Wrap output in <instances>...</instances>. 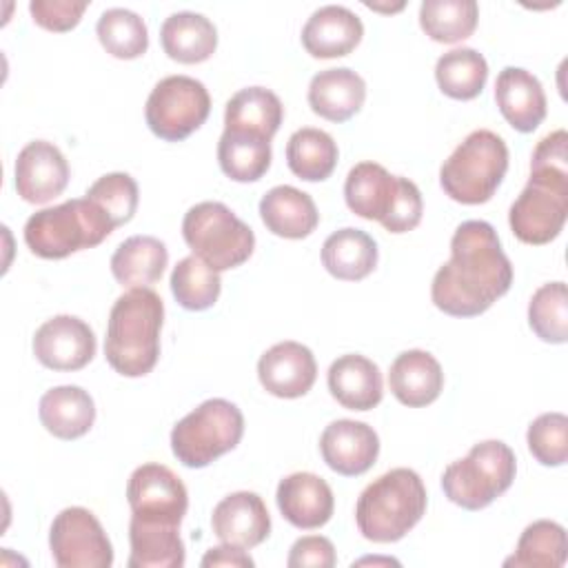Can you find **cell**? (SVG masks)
I'll use <instances>...</instances> for the list:
<instances>
[{
  "label": "cell",
  "mask_w": 568,
  "mask_h": 568,
  "mask_svg": "<svg viewBox=\"0 0 568 568\" xmlns=\"http://www.w3.org/2000/svg\"><path fill=\"white\" fill-rule=\"evenodd\" d=\"M515 473L513 448L499 439H486L444 468L442 490L464 510H481L510 488Z\"/></svg>",
  "instance_id": "7"
},
{
  "label": "cell",
  "mask_w": 568,
  "mask_h": 568,
  "mask_svg": "<svg viewBox=\"0 0 568 568\" xmlns=\"http://www.w3.org/2000/svg\"><path fill=\"white\" fill-rule=\"evenodd\" d=\"M257 377L266 393L282 399H295L313 388L317 362L308 346L293 339L277 342L262 353Z\"/></svg>",
  "instance_id": "15"
},
{
  "label": "cell",
  "mask_w": 568,
  "mask_h": 568,
  "mask_svg": "<svg viewBox=\"0 0 568 568\" xmlns=\"http://www.w3.org/2000/svg\"><path fill=\"white\" fill-rule=\"evenodd\" d=\"M217 162L235 182H257L271 166V140L248 131H222Z\"/></svg>",
  "instance_id": "32"
},
{
  "label": "cell",
  "mask_w": 568,
  "mask_h": 568,
  "mask_svg": "<svg viewBox=\"0 0 568 568\" xmlns=\"http://www.w3.org/2000/svg\"><path fill=\"white\" fill-rule=\"evenodd\" d=\"M164 302L149 288H129L111 306L104 337L109 366L124 377H144L160 357Z\"/></svg>",
  "instance_id": "3"
},
{
  "label": "cell",
  "mask_w": 568,
  "mask_h": 568,
  "mask_svg": "<svg viewBox=\"0 0 568 568\" xmlns=\"http://www.w3.org/2000/svg\"><path fill=\"white\" fill-rule=\"evenodd\" d=\"M180 526L131 517L129 568H182L186 561Z\"/></svg>",
  "instance_id": "27"
},
{
  "label": "cell",
  "mask_w": 568,
  "mask_h": 568,
  "mask_svg": "<svg viewBox=\"0 0 568 568\" xmlns=\"http://www.w3.org/2000/svg\"><path fill=\"white\" fill-rule=\"evenodd\" d=\"M366 100V82L348 67L324 69L311 78L308 104L315 115L328 122L351 120Z\"/></svg>",
  "instance_id": "24"
},
{
  "label": "cell",
  "mask_w": 568,
  "mask_h": 568,
  "mask_svg": "<svg viewBox=\"0 0 568 568\" xmlns=\"http://www.w3.org/2000/svg\"><path fill=\"white\" fill-rule=\"evenodd\" d=\"M160 42L171 60L182 64H197L215 53L217 29L202 13L178 11L162 22Z\"/></svg>",
  "instance_id": "28"
},
{
  "label": "cell",
  "mask_w": 568,
  "mask_h": 568,
  "mask_svg": "<svg viewBox=\"0 0 568 568\" xmlns=\"http://www.w3.org/2000/svg\"><path fill=\"white\" fill-rule=\"evenodd\" d=\"M426 486L413 468H390L373 479L355 504V524L375 544L399 541L426 513Z\"/></svg>",
  "instance_id": "4"
},
{
  "label": "cell",
  "mask_w": 568,
  "mask_h": 568,
  "mask_svg": "<svg viewBox=\"0 0 568 568\" xmlns=\"http://www.w3.org/2000/svg\"><path fill=\"white\" fill-rule=\"evenodd\" d=\"M244 435L242 410L222 397L202 402L171 430V450L186 468H204L233 450Z\"/></svg>",
  "instance_id": "9"
},
{
  "label": "cell",
  "mask_w": 568,
  "mask_h": 568,
  "mask_svg": "<svg viewBox=\"0 0 568 568\" xmlns=\"http://www.w3.org/2000/svg\"><path fill=\"white\" fill-rule=\"evenodd\" d=\"M322 264L337 280H364L377 266V244L366 231L344 226L324 240Z\"/></svg>",
  "instance_id": "30"
},
{
  "label": "cell",
  "mask_w": 568,
  "mask_h": 568,
  "mask_svg": "<svg viewBox=\"0 0 568 568\" xmlns=\"http://www.w3.org/2000/svg\"><path fill=\"white\" fill-rule=\"evenodd\" d=\"M260 217L264 226L280 237H308L320 222L313 197L291 184H280L266 191L260 200Z\"/></svg>",
  "instance_id": "25"
},
{
  "label": "cell",
  "mask_w": 568,
  "mask_h": 568,
  "mask_svg": "<svg viewBox=\"0 0 568 568\" xmlns=\"http://www.w3.org/2000/svg\"><path fill=\"white\" fill-rule=\"evenodd\" d=\"M95 33L106 53L118 60H133L149 49L146 22L131 9L113 7L102 11L95 24Z\"/></svg>",
  "instance_id": "37"
},
{
  "label": "cell",
  "mask_w": 568,
  "mask_h": 568,
  "mask_svg": "<svg viewBox=\"0 0 568 568\" xmlns=\"http://www.w3.org/2000/svg\"><path fill=\"white\" fill-rule=\"evenodd\" d=\"M182 237L186 246L213 271L244 264L255 248L253 229L222 202H197L184 213Z\"/></svg>",
  "instance_id": "8"
},
{
  "label": "cell",
  "mask_w": 568,
  "mask_h": 568,
  "mask_svg": "<svg viewBox=\"0 0 568 568\" xmlns=\"http://www.w3.org/2000/svg\"><path fill=\"white\" fill-rule=\"evenodd\" d=\"M495 100L504 120L519 133L535 131L546 118V93L537 75L521 67H504L495 80Z\"/></svg>",
  "instance_id": "20"
},
{
  "label": "cell",
  "mask_w": 568,
  "mask_h": 568,
  "mask_svg": "<svg viewBox=\"0 0 568 568\" xmlns=\"http://www.w3.org/2000/svg\"><path fill=\"white\" fill-rule=\"evenodd\" d=\"M508 171V146L490 129H477L444 160L439 184L459 204H484L499 189Z\"/></svg>",
  "instance_id": "6"
},
{
  "label": "cell",
  "mask_w": 568,
  "mask_h": 568,
  "mask_svg": "<svg viewBox=\"0 0 568 568\" xmlns=\"http://www.w3.org/2000/svg\"><path fill=\"white\" fill-rule=\"evenodd\" d=\"M568 557L566 528L550 519H537L519 535L515 552L504 566L515 568H559Z\"/></svg>",
  "instance_id": "34"
},
{
  "label": "cell",
  "mask_w": 568,
  "mask_h": 568,
  "mask_svg": "<svg viewBox=\"0 0 568 568\" xmlns=\"http://www.w3.org/2000/svg\"><path fill=\"white\" fill-rule=\"evenodd\" d=\"M126 501L131 517L180 526L189 508V493L184 481L169 466L149 462L131 473Z\"/></svg>",
  "instance_id": "12"
},
{
  "label": "cell",
  "mask_w": 568,
  "mask_h": 568,
  "mask_svg": "<svg viewBox=\"0 0 568 568\" xmlns=\"http://www.w3.org/2000/svg\"><path fill=\"white\" fill-rule=\"evenodd\" d=\"M38 415L42 426L58 439H78L95 422L93 397L73 384L53 386L40 397Z\"/></svg>",
  "instance_id": "26"
},
{
  "label": "cell",
  "mask_w": 568,
  "mask_h": 568,
  "mask_svg": "<svg viewBox=\"0 0 568 568\" xmlns=\"http://www.w3.org/2000/svg\"><path fill=\"white\" fill-rule=\"evenodd\" d=\"M36 359L51 371H80L98 348L93 328L75 315H55L38 326L31 342Z\"/></svg>",
  "instance_id": "13"
},
{
  "label": "cell",
  "mask_w": 568,
  "mask_h": 568,
  "mask_svg": "<svg viewBox=\"0 0 568 568\" xmlns=\"http://www.w3.org/2000/svg\"><path fill=\"white\" fill-rule=\"evenodd\" d=\"M84 197L93 200L104 209V213L111 217V222L118 226L131 222V217L138 211V182L122 171L106 173L98 178L84 193Z\"/></svg>",
  "instance_id": "40"
},
{
  "label": "cell",
  "mask_w": 568,
  "mask_h": 568,
  "mask_svg": "<svg viewBox=\"0 0 568 568\" xmlns=\"http://www.w3.org/2000/svg\"><path fill=\"white\" fill-rule=\"evenodd\" d=\"M113 229L115 224L100 204L89 197H73L36 211L24 224V244L42 260H62L98 246Z\"/></svg>",
  "instance_id": "5"
},
{
  "label": "cell",
  "mask_w": 568,
  "mask_h": 568,
  "mask_svg": "<svg viewBox=\"0 0 568 568\" xmlns=\"http://www.w3.org/2000/svg\"><path fill=\"white\" fill-rule=\"evenodd\" d=\"M435 80L444 95L453 100H473L484 91L488 80V62L470 47L450 49L439 55L435 64Z\"/></svg>",
  "instance_id": "35"
},
{
  "label": "cell",
  "mask_w": 568,
  "mask_h": 568,
  "mask_svg": "<svg viewBox=\"0 0 568 568\" xmlns=\"http://www.w3.org/2000/svg\"><path fill=\"white\" fill-rule=\"evenodd\" d=\"M169 284L175 302L186 311L211 308L222 291L220 273L195 255H186L173 266Z\"/></svg>",
  "instance_id": "38"
},
{
  "label": "cell",
  "mask_w": 568,
  "mask_h": 568,
  "mask_svg": "<svg viewBox=\"0 0 568 568\" xmlns=\"http://www.w3.org/2000/svg\"><path fill=\"white\" fill-rule=\"evenodd\" d=\"M320 453L337 475L357 477L377 462L379 437L364 422L335 419L320 435Z\"/></svg>",
  "instance_id": "16"
},
{
  "label": "cell",
  "mask_w": 568,
  "mask_h": 568,
  "mask_svg": "<svg viewBox=\"0 0 568 568\" xmlns=\"http://www.w3.org/2000/svg\"><path fill=\"white\" fill-rule=\"evenodd\" d=\"M337 158L339 151L333 135L315 126L297 129L286 142V164L306 182L326 180L335 171Z\"/></svg>",
  "instance_id": "33"
},
{
  "label": "cell",
  "mask_w": 568,
  "mask_h": 568,
  "mask_svg": "<svg viewBox=\"0 0 568 568\" xmlns=\"http://www.w3.org/2000/svg\"><path fill=\"white\" fill-rule=\"evenodd\" d=\"M49 548L60 568H109L113 564V546L102 524L82 506H69L55 515Z\"/></svg>",
  "instance_id": "11"
},
{
  "label": "cell",
  "mask_w": 568,
  "mask_h": 568,
  "mask_svg": "<svg viewBox=\"0 0 568 568\" xmlns=\"http://www.w3.org/2000/svg\"><path fill=\"white\" fill-rule=\"evenodd\" d=\"M213 535L222 544L253 548L271 535V515L264 499L251 490L226 495L211 515Z\"/></svg>",
  "instance_id": "17"
},
{
  "label": "cell",
  "mask_w": 568,
  "mask_h": 568,
  "mask_svg": "<svg viewBox=\"0 0 568 568\" xmlns=\"http://www.w3.org/2000/svg\"><path fill=\"white\" fill-rule=\"evenodd\" d=\"M528 450L544 466H564L568 459V417L544 413L530 422L526 433Z\"/></svg>",
  "instance_id": "41"
},
{
  "label": "cell",
  "mask_w": 568,
  "mask_h": 568,
  "mask_svg": "<svg viewBox=\"0 0 568 568\" xmlns=\"http://www.w3.org/2000/svg\"><path fill=\"white\" fill-rule=\"evenodd\" d=\"M404 180V175H390L377 162H359L348 171L344 182L346 206L364 220L384 224L395 209Z\"/></svg>",
  "instance_id": "19"
},
{
  "label": "cell",
  "mask_w": 568,
  "mask_h": 568,
  "mask_svg": "<svg viewBox=\"0 0 568 568\" xmlns=\"http://www.w3.org/2000/svg\"><path fill=\"white\" fill-rule=\"evenodd\" d=\"M479 20L475 0H424L419 4V27L424 33L444 44L473 36Z\"/></svg>",
  "instance_id": "36"
},
{
  "label": "cell",
  "mask_w": 568,
  "mask_h": 568,
  "mask_svg": "<svg viewBox=\"0 0 568 568\" xmlns=\"http://www.w3.org/2000/svg\"><path fill=\"white\" fill-rule=\"evenodd\" d=\"M169 264V251L153 235L126 237L111 255V273L126 288L155 284Z\"/></svg>",
  "instance_id": "29"
},
{
  "label": "cell",
  "mask_w": 568,
  "mask_h": 568,
  "mask_svg": "<svg viewBox=\"0 0 568 568\" xmlns=\"http://www.w3.org/2000/svg\"><path fill=\"white\" fill-rule=\"evenodd\" d=\"M284 106L280 98L266 87H246L233 93L224 109L226 131H248L273 138L282 124Z\"/></svg>",
  "instance_id": "31"
},
{
  "label": "cell",
  "mask_w": 568,
  "mask_h": 568,
  "mask_svg": "<svg viewBox=\"0 0 568 568\" xmlns=\"http://www.w3.org/2000/svg\"><path fill=\"white\" fill-rule=\"evenodd\" d=\"M275 501L282 517L300 530L322 528L335 508L331 486L315 473H291L280 479Z\"/></svg>",
  "instance_id": "18"
},
{
  "label": "cell",
  "mask_w": 568,
  "mask_h": 568,
  "mask_svg": "<svg viewBox=\"0 0 568 568\" xmlns=\"http://www.w3.org/2000/svg\"><path fill=\"white\" fill-rule=\"evenodd\" d=\"M328 390L348 410H371L382 402L384 382L379 366L359 355L348 353L328 366Z\"/></svg>",
  "instance_id": "23"
},
{
  "label": "cell",
  "mask_w": 568,
  "mask_h": 568,
  "mask_svg": "<svg viewBox=\"0 0 568 568\" xmlns=\"http://www.w3.org/2000/svg\"><path fill=\"white\" fill-rule=\"evenodd\" d=\"M202 568H213V566H231V568H253L255 561L251 559L248 552H244V548L240 546H231V544H222L215 548H209L200 561Z\"/></svg>",
  "instance_id": "44"
},
{
  "label": "cell",
  "mask_w": 568,
  "mask_h": 568,
  "mask_svg": "<svg viewBox=\"0 0 568 568\" xmlns=\"http://www.w3.org/2000/svg\"><path fill=\"white\" fill-rule=\"evenodd\" d=\"M568 217V133L544 135L530 158V178L510 204L513 235L532 246L555 240Z\"/></svg>",
  "instance_id": "2"
},
{
  "label": "cell",
  "mask_w": 568,
  "mask_h": 568,
  "mask_svg": "<svg viewBox=\"0 0 568 568\" xmlns=\"http://www.w3.org/2000/svg\"><path fill=\"white\" fill-rule=\"evenodd\" d=\"M87 7H89V2H73V0H33V2H29L33 22L47 31H58V33L73 29L80 22Z\"/></svg>",
  "instance_id": "42"
},
{
  "label": "cell",
  "mask_w": 568,
  "mask_h": 568,
  "mask_svg": "<svg viewBox=\"0 0 568 568\" xmlns=\"http://www.w3.org/2000/svg\"><path fill=\"white\" fill-rule=\"evenodd\" d=\"M388 386L399 404L422 408L439 397L444 388V371L428 351L410 348L393 359Z\"/></svg>",
  "instance_id": "22"
},
{
  "label": "cell",
  "mask_w": 568,
  "mask_h": 568,
  "mask_svg": "<svg viewBox=\"0 0 568 568\" xmlns=\"http://www.w3.org/2000/svg\"><path fill=\"white\" fill-rule=\"evenodd\" d=\"M337 564L335 546L328 537L322 535H306L300 537L291 550L286 566L288 568H333Z\"/></svg>",
  "instance_id": "43"
},
{
  "label": "cell",
  "mask_w": 568,
  "mask_h": 568,
  "mask_svg": "<svg viewBox=\"0 0 568 568\" xmlns=\"http://www.w3.org/2000/svg\"><path fill=\"white\" fill-rule=\"evenodd\" d=\"M528 324L541 342L564 344L568 339V291L564 282H548L532 293Z\"/></svg>",
  "instance_id": "39"
},
{
  "label": "cell",
  "mask_w": 568,
  "mask_h": 568,
  "mask_svg": "<svg viewBox=\"0 0 568 568\" xmlns=\"http://www.w3.org/2000/svg\"><path fill=\"white\" fill-rule=\"evenodd\" d=\"M364 36V24L348 7L324 4L302 27L304 49L320 60L348 55Z\"/></svg>",
  "instance_id": "21"
},
{
  "label": "cell",
  "mask_w": 568,
  "mask_h": 568,
  "mask_svg": "<svg viewBox=\"0 0 568 568\" xmlns=\"http://www.w3.org/2000/svg\"><path fill=\"white\" fill-rule=\"evenodd\" d=\"M510 284L513 264L493 224L466 220L450 237V260L437 268L430 300L446 315L475 317L506 295Z\"/></svg>",
  "instance_id": "1"
},
{
  "label": "cell",
  "mask_w": 568,
  "mask_h": 568,
  "mask_svg": "<svg viewBox=\"0 0 568 568\" xmlns=\"http://www.w3.org/2000/svg\"><path fill=\"white\" fill-rule=\"evenodd\" d=\"M211 113L206 87L191 75H166L149 93L144 118L151 133L166 142H180L197 131Z\"/></svg>",
  "instance_id": "10"
},
{
  "label": "cell",
  "mask_w": 568,
  "mask_h": 568,
  "mask_svg": "<svg viewBox=\"0 0 568 568\" xmlns=\"http://www.w3.org/2000/svg\"><path fill=\"white\" fill-rule=\"evenodd\" d=\"M362 564H395V566H399V561H395V559H377V557H364V559H359V561H353V568H355V566H362Z\"/></svg>",
  "instance_id": "45"
},
{
  "label": "cell",
  "mask_w": 568,
  "mask_h": 568,
  "mask_svg": "<svg viewBox=\"0 0 568 568\" xmlns=\"http://www.w3.org/2000/svg\"><path fill=\"white\" fill-rule=\"evenodd\" d=\"M69 175L67 158L47 140L24 144L16 158V191L29 204H47L58 197L67 189Z\"/></svg>",
  "instance_id": "14"
}]
</instances>
